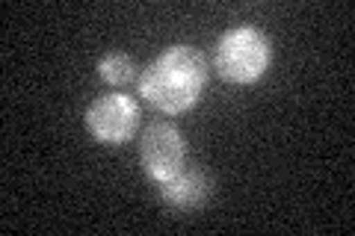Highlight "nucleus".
Instances as JSON below:
<instances>
[{"mask_svg":"<svg viewBox=\"0 0 355 236\" xmlns=\"http://www.w3.org/2000/svg\"><path fill=\"white\" fill-rule=\"evenodd\" d=\"M272 62V44L266 39V33L243 24V27H231L216 39L214 48V65L222 80L237 83V86H249L258 83L266 74Z\"/></svg>","mask_w":355,"mask_h":236,"instance_id":"obj_2","label":"nucleus"},{"mask_svg":"<svg viewBox=\"0 0 355 236\" xmlns=\"http://www.w3.org/2000/svg\"><path fill=\"white\" fill-rule=\"evenodd\" d=\"M210 192H214V183H210L207 172H202V168H190V165H184L172 181L160 183V201L172 212L202 210L210 201Z\"/></svg>","mask_w":355,"mask_h":236,"instance_id":"obj_5","label":"nucleus"},{"mask_svg":"<svg viewBox=\"0 0 355 236\" xmlns=\"http://www.w3.org/2000/svg\"><path fill=\"white\" fill-rule=\"evenodd\" d=\"M86 130L104 145H125L139 127V104L125 92L98 95L83 112Z\"/></svg>","mask_w":355,"mask_h":236,"instance_id":"obj_4","label":"nucleus"},{"mask_svg":"<svg viewBox=\"0 0 355 236\" xmlns=\"http://www.w3.org/2000/svg\"><path fill=\"white\" fill-rule=\"evenodd\" d=\"M207 86V62L193 44H169L139 74V95L163 116L190 112Z\"/></svg>","mask_w":355,"mask_h":236,"instance_id":"obj_1","label":"nucleus"},{"mask_svg":"<svg viewBox=\"0 0 355 236\" xmlns=\"http://www.w3.org/2000/svg\"><path fill=\"white\" fill-rule=\"evenodd\" d=\"M139 163L148 181L166 183L187 165V139L169 121H154L142 130L139 139Z\"/></svg>","mask_w":355,"mask_h":236,"instance_id":"obj_3","label":"nucleus"},{"mask_svg":"<svg viewBox=\"0 0 355 236\" xmlns=\"http://www.w3.org/2000/svg\"><path fill=\"white\" fill-rule=\"evenodd\" d=\"M139 65L133 62V56L128 53H107L98 60V77L107 83V86H116V89H125L130 83H139Z\"/></svg>","mask_w":355,"mask_h":236,"instance_id":"obj_6","label":"nucleus"}]
</instances>
